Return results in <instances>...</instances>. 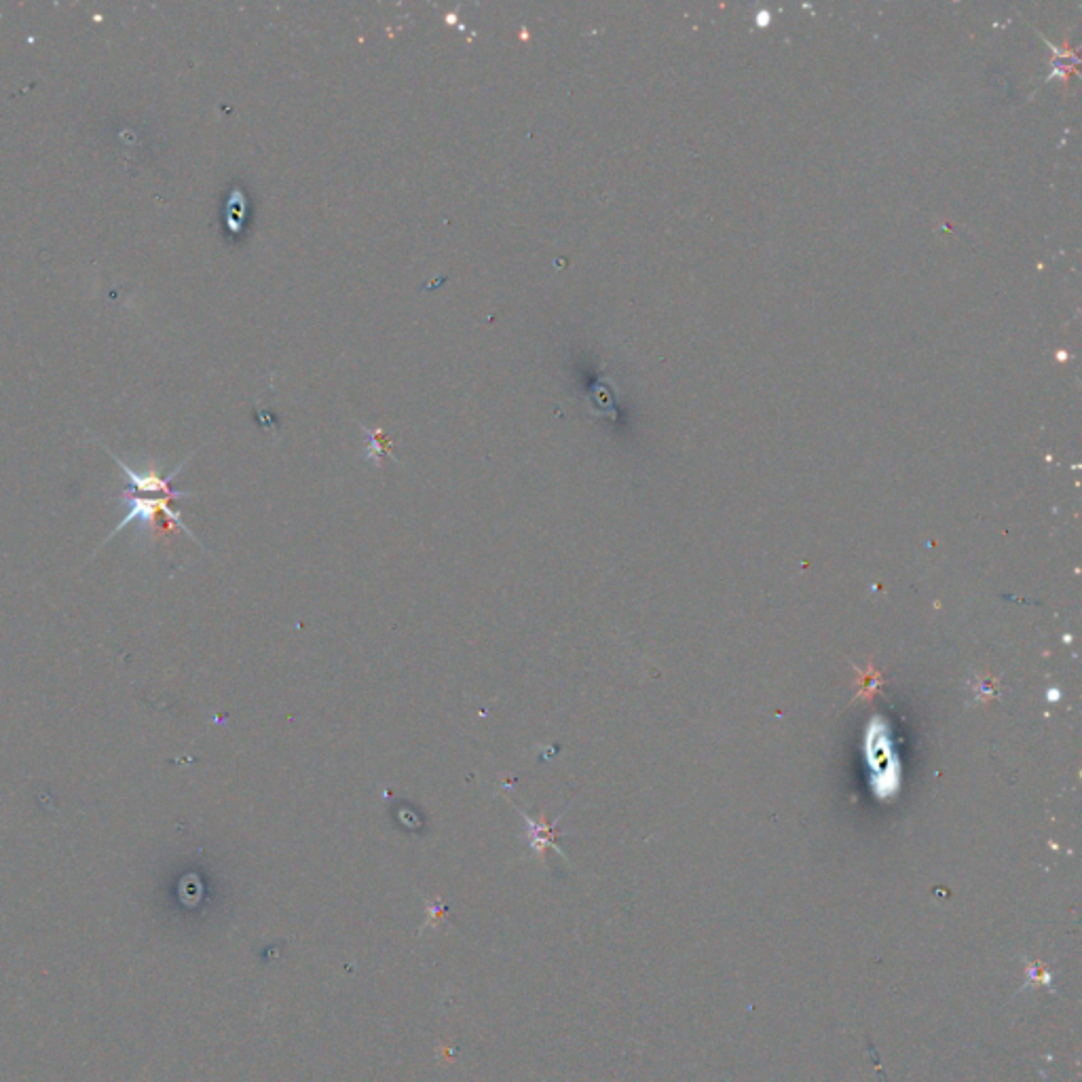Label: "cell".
I'll return each instance as SVG.
<instances>
[{"label":"cell","mask_w":1082,"mask_h":1082,"mask_svg":"<svg viewBox=\"0 0 1082 1082\" xmlns=\"http://www.w3.org/2000/svg\"><path fill=\"white\" fill-rule=\"evenodd\" d=\"M123 497H125V503H127V514L125 518L119 522V525L115 527V531L108 535V539H113L119 531H123L127 525H132V522H138L140 527L144 525H157V522L163 518L165 525H174V527H180L186 535H189L191 539L197 541V537L191 533V529L184 525L182 522V516L180 512H176L172 508V503L176 499H170V497H144V495H136V493H127L123 491ZM106 539V541H108ZM104 541V544H106Z\"/></svg>","instance_id":"cell-1"},{"label":"cell","mask_w":1082,"mask_h":1082,"mask_svg":"<svg viewBox=\"0 0 1082 1082\" xmlns=\"http://www.w3.org/2000/svg\"><path fill=\"white\" fill-rule=\"evenodd\" d=\"M110 457L115 459V463L119 465V468L127 474L129 478V487H127V493H136V495H155V497H170V499H180V497H189L191 493H184V491H176L172 487V480L180 474V470L184 468V463H180L178 468L167 474V476H159L157 472H148V474H138L134 472L132 468H129L127 463H123L117 455L110 453Z\"/></svg>","instance_id":"cell-2"},{"label":"cell","mask_w":1082,"mask_h":1082,"mask_svg":"<svg viewBox=\"0 0 1082 1082\" xmlns=\"http://www.w3.org/2000/svg\"><path fill=\"white\" fill-rule=\"evenodd\" d=\"M520 814H522V818H525V823H527L529 848L535 850L539 858H544V854H546L550 848L558 850V846H556V825H558V820H552V823H548V820H544V818H541V820H533V818H529L522 810H520ZM558 852H561V850H558Z\"/></svg>","instance_id":"cell-3"}]
</instances>
